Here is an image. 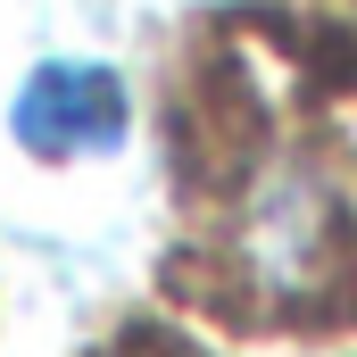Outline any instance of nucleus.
<instances>
[{
    "label": "nucleus",
    "instance_id": "f257e3e1",
    "mask_svg": "<svg viewBox=\"0 0 357 357\" xmlns=\"http://www.w3.org/2000/svg\"><path fill=\"white\" fill-rule=\"evenodd\" d=\"M17 133L42 150V158H84L108 150L125 133V91L108 84L100 67H42L25 100H17Z\"/></svg>",
    "mask_w": 357,
    "mask_h": 357
}]
</instances>
